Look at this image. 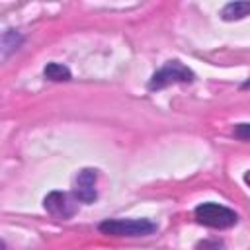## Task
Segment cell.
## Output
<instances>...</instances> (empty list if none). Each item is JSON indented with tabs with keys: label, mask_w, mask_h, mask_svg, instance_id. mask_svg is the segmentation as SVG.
Listing matches in <instances>:
<instances>
[{
	"label": "cell",
	"mask_w": 250,
	"mask_h": 250,
	"mask_svg": "<svg viewBox=\"0 0 250 250\" xmlns=\"http://www.w3.org/2000/svg\"><path fill=\"white\" fill-rule=\"evenodd\" d=\"M98 229L109 236H146L158 230L156 223L148 219H105Z\"/></svg>",
	"instance_id": "1"
},
{
	"label": "cell",
	"mask_w": 250,
	"mask_h": 250,
	"mask_svg": "<svg viewBox=\"0 0 250 250\" xmlns=\"http://www.w3.org/2000/svg\"><path fill=\"white\" fill-rule=\"evenodd\" d=\"M193 215H195V221L199 225L211 227V229H229V227L236 225V221H238V215L232 209L219 205V203H213V201L197 205Z\"/></svg>",
	"instance_id": "2"
},
{
	"label": "cell",
	"mask_w": 250,
	"mask_h": 250,
	"mask_svg": "<svg viewBox=\"0 0 250 250\" xmlns=\"http://www.w3.org/2000/svg\"><path fill=\"white\" fill-rule=\"evenodd\" d=\"M195 74L186 66L182 64L180 61H168L160 70H156L152 74V78L148 80V90H162L170 84H178V82H193Z\"/></svg>",
	"instance_id": "3"
},
{
	"label": "cell",
	"mask_w": 250,
	"mask_h": 250,
	"mask_svg": "<svg viewBox=\"0 0 250 250\" xmlns=\"http://www.w3.org/2000/svg\"><path fill=\"white\" fill-rule=\"evenodd\" d=\"M96 180H98V172L94 168L80 170L76 180H74V197L82 203H94L98 197Z\"/></svg>",
	"instance_id": "4"
},
{
	"label": "cell",
	"mask_w": 250,
	"mask_h": 250,
	"mask_svg": "<svg viewBox=\"0 0 250 250\" xmlns=\"http://www.w3.org/2000/svg\"><path fill=\"white\" fill-rule=\"evenodd\" d=\"M43 205L51 215H55L59 219H68L76 213V203L64 191H51L49 195H45Z\"/></svg>",
	"instance_id": "5"
},
{
	"label": "cell",
	"mask_w": 250,
	"mask_h": 250,
	"mask_svg": "<svg viewBox=\"0 0 250 250\" xmlns=\"http://www.w3.org/2000/svg\"><path fill=\"white\" fill-rule=\"evenodd\" d=\"M223 20L232 21V20H240L244 16H250V2H229L223 12H221Z\"/></svg>",
	"instance_id": "6"
},
{
	"label": "cell",
	"mask_w": 250,
	"mask_h": 250,
	"mask_svg": "<svg viewBox=\"0 0 250 250\" xmlns=\"http://www.w3.org/2000/svg\"><path fill=\"white\" fill-rule=\"evenodd\" d=\"M43 76H45L47 80H53V82H66V80L72 78L70 70H68L64 64H61V62H49V64L43 68Z\"/></svg>",
	"instance_id": "7"
},
{
	"label": "cell",
	"mask_w": 250,
	"mask_h": 250,
	"mask_svg": "<svg viewBox=\"0 0 250 250\" xmlns=\"http://www.w3.org/2000/svg\"><path fill=\"white\" fill-rule=\"evenodd\" d=\"M21 41H23V37L18 31H14V29L4 31V35H2V57L6 59L14 49H18L21 45Z\"/></svg>",
	"instance_id": "8"
},
{
	"label": "cell",
	"mask_w": 250,
	"mask_h": 250,
	"mask_svg": "<svg viewBox=\"0 0 250 250\" xmlns=\"http://www.w3.org/2000/svg\"><path fill=\"white\" fill-rule=\"evenodd\" d=\"M234 137L242 141H250V123H238L234 127Z\"/></svg>",
	"instance_id": "9"
},
{
	"label": "cell",
	"mask_w": 250,
	"mask_h": 250,
	"mask_svg": "<svg viewBox=\"0 0 250 250\" xmlns=\"http://www.w3.org/2000/svg\"><path fill=\"white\" fill-rule=\"evenodd\" d=\"M221 246H223V242H221V240H213V242L203 240V242H199V244H197V248H199V250H219Z\"/></svg>",
	"instance_id": "10"
},
{
	"label": "cell",
	"mask_w": 250,
	"mask_h": 250,
	"mask_svg": "<svg viewBox=\"0 0 250 250\" xmlns=\"http://www.w3.org/2000/svg\"><path fill=\"white\" fill-rule=\"evenodd\" d=\"M242 88H250V80H248V82H246V84H244Z\"/></svg>",
	"instance_id": "11"
}]
</instances>
